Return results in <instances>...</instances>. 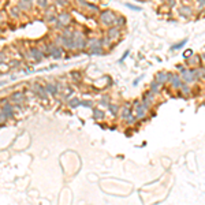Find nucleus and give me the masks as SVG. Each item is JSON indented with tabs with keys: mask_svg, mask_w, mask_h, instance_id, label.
Wrapping results in <instances>:
<instances>
[{
	"mask_svg": "<svg viewBox=\"0 0 205 205\" xmlns=\"http://www.w3.org/2000/svg\"><path fill=\"white\" fill-rule=\"evenodd\" d=\"M164 2H169V0H164Z\"/></svg>",
	"mask_w": 205,
	"mask_h": 205,
	"instance_id": "5fc2aeb1",
	"label": "nucleus"
},
{
	"mask_svg": "<svg viewBox=\"0 0 205 205\" xmlns=\"http://www.w3.org/2000/svg\"><path fill=\"white\" fill-rule=\"evenodd\" d=\"M142 78H144V75H140L138 78H135V79H134V82H133V86H137V85H138V82H140Z\"/></svg>",
	"mask_w": 205,
	"mask_h": 205,
	"instance_id": "a18cd8bd",
	"label": "nucleus"
},
{
	"mask_svg": "<svg viewBox=\"0 0 205 205\" xmlns=\"http://www.w3.org/2000/svg\"><path fill=\"white\" fill-rule=\"evenodd\" d=\"M197 4H198V8L202 10L205 7V0H197Z\"/></svg>",
	"mask_w": 205,
	"mask_h": 205,
	"instance_id": "37998d69",
	"label": "nucleus"
},
{
	"mask_svg": "<svg viewBox=\"0 0 205 205\" xmlns=\"http://www.w3.org/2000/svg\"><path fill=\"white\" fill-rule=\"evenodd\" d=\"M57 21L63 25V26H70V23L73 22V18H71V14L68 11H62L57 14Z\"/></svg>",
	"mask_w": 205,
	"mask_h": 205,
	"instance_id": "9b49d317",
	"label": "nucleus"
},
{
	"mask_svg": "<svg viewBox=\"0 0 205 205\" xmlns=\"http://www.w3.org/2000/svg\"><path fill=\"white\" fill-rule=\"evenodd\" d=\"M73 41H74V51L77 54L86 52L88 37L83 32H81V30H74V32H73Z\"/></svg>",
	"mask_w": 205,
	"mask_h": 205,
	"instance_id": "f257e3e1",
	"label": "nucleus"
},
{
	"mask_svg": "<svg viewBox=\"0 0 205 205\" xmlns=\"http://www.w3.org/2000/svg\"><path fill=\"white\" fill-rule=\"evenodd\" d=\"M6 62H7V55L4 54L3 51H0V64H3Z\"/></svg>",
	"mask_w": 205,
	"mask_h": 205,
	"instance_id": "ea45409f",
	"label": "nucleus"
},
{
	"mask_svg": "<svg viewBox=\"0 0 205 205\" xmlns=\"http://www.w3.org/2000/svg\"><path fill=\"white\" fill-rule=\"evenodd\" d=\"M4 19H6V18H4V14H3V11H0V25H2V23H4Z\"/></svg>",
	"mask_w": 205,
	"mask_h": 205,
	"instance_id": "09e8293b",
	"label": "nucleus"
},
{
	"mask_svg": "<svg viewBox=\"0 0 205 205\" xmlns=\"http://www.w3.org/2000/svg\"><path fill=\"white\" fill-rule=\"evenodd\" d=\"M160 89H161V85L159 82H156L155 79L151 82V92L153 93V95H157V93H160Z\"/></svg>",
	"mask_w": 205,
	"mask_h": 205,
	"instance_id": "393cba45",
	"label": "nucleus"
},
{
	"mask_svg": "<svg viewBox=\"0 0 205 205\" xmlns=\"http://www.w3.org/2000/svg\"><path fill=\"white\" fill-rule=\"evenodd\" d=\"M62 48L67 52H73L74 51V41H73V34L71 36H62Z\"/></svg>",
	"mask_w": 205,
	"mask_h": 205,
	"instance_id": "4468645a",
	"label": "nucleus"
},
{
	"mask_svg": "<svg viewBox=\"0 0 205 205\" xmlns=\"http://www.w3.org/2000/svg\"><path fill=\"white\" fill-rule=\"evenodd\" d=\"M8 15H10V18L12 19H19L22 17V11L17 6H11L8 8Z\"/></svg>",
	"mask_w": 205,
	"mask_h": 205,
	"instance_id": "6ab92c4d",
	"label": "nucleus"
},
{
	"mask_svg": "<svg viewBox=\"0 0 205 205\" xmlns=\"http://www.w3.org/2000/svg\"><path fill=\"white\" fill-rule=\"evenodd\" d=\"M39 49L41 51V54L44 55L45 57H49V42H41V44L37 45Z\"/></svg>",
	"mask_w": 205,
	"mask_h": 205,
	"instance_id": "aec40b11",
	"label": "nucleus"
},
{
	"mask_svg": "<svg viewBox=\"0 0 205 205\" xmlns=\"http://www.w3.org/2000/svg\"><path fill=\"white\" fill-rule=\"evenodd\" d=\"M191 55H193V51H191V49H187L186 52L183 54V56H185V57H190Z\"/></svg>",
	"mask_w": 205,
	"mask_h": 205,
	"instance_id": "49530a36",
	"label": "nucleus"
},
{
	"mask_svg": "<svg viewBox=\"0 0 205 205\" xmlns=\"http://www.w3.org/2000/svg\"><path fill=\"white\" fill-rule=\"evenodd\" d=\"M105 36L111 40V41H116V40L120 39L122 36V32H120V27H116V26H111L107 29V33H105Z\"/></svg>",
	"mask_w": 205,
	"mask_h": 205,
	"instance_id": "1a4fd4ad",
	"label": "nucleus"
},
{
	"mask_svg": "<svg viewBox=\"0 0 205 205\" xmlns=\"http://www.w3.org/2000/svg\"><path fill=\"white\" fill-rule=\"evenodd\" d=\"M10 64H11L12 67H17V66L21 64V62H19V60H11V62H10Z\"/></svg>",
	"mask_w": 205,
	"mask_h": 205,
	"instance_id": "de8ad7c7",
	"label": "nucleus"
},
{
	"mask_svg": "<svg viewBox=\"0 0 205 205\" xmlns=\"http://www.w3.org/2000/svg\"><path fill=\"white\" fill-rule=\"evenodd\" d=\"M32 92H33V95L36 96V97H39L40 100H48V93H47V90H45L44 85H40L39 82H34L32 85Z\"/></svg>",
	"mask_w": 205,
	"mask_h": 205,
	"instance_id": "423d86ee",
	"label": "nucleus"
},
{
	"mask_svg": "<svg viewBox=\"0 0 205 205\" xmlns=\"http://www.w3.org/2000/svg\"><path fill=\"white\" fill-rule=\"evenodd\" d=\"M93 116H95L96 120H103L105 115H104V112H103L101 110H97V108H96V110H93Z\"/></svg>",
	"mask_w": 205,
	"mask_h": 205,
	"instance_id": "c756f323",
	"label": "nucleus"
},
{
	"mask_svg": "<svg viewBox=\"0 0 205 205\" xmlns=\"http://www.w3.org/2000/svg\"><path fill=\"white\" fill-rule=\"evenodd\" d=\"M85 10H86L88 12H90V14H98V12H100V7H98L97 4H93V3H88L86 7H85Z\"/></svg>",
	"mask_w": 205,
	"mask_h": 205,
	"instance_id": "b1692460",
	"label": "nucleus"
},
{
	"mask_svg": "<svg viewBox=\"0 0 205 205\" xmlns=\"http://www.w3.org/2000/svg\"><path fill=\"white\" fill-rule=\"evenodd\" d=\"M71 78H73V81H82V75H81V73H78V71H71Z\"/></svg>",
	"mask_w": 205,
	"mask_h": 205,
	"instance_id": "f704fd0d",
	"label": "nucleus"
},
{
	"mask_svg": "<svg viewBox=\"0 0 205 205\" xmlns=\"http://www.w3.org/2000/svg\"><path fill=\"white\" fill-rule=\"evenodd\" d=\"M133 113V110H131V105L130 104H126L125 108H123L122 111H120V118L123 119V120H126V119L129 118V115H131Z\"/></svg>",
	"mask_w": 205,
	"mask_h": 205,
	"instance_id": "412c9836",
	"label": "nucleus"
},
{
	"mask_svg": "<svg viewBox=\"0 0 205 205\" xmlns=\"http://www.w3.org/2000/svg\"><path fill=\"white\" fill-rule=\"evenodd\" d=\"M126 23H127V21H126V18L123 17V15H116L115 25H113V26H116V27H125Z\"/></svg>",
	"mask_w": 205,
	"mask_h": 205,
	"instance_id": "4be33fe9",
	"label": "nucleus"
},
{
	"mask_svg": "<svg viewBox=\"0 0 205 205\" xmlns=\"http://www.w3.org/2000/svg\"><path fill=\"white\" fill-rule=\"evenodd\" d=\"M100 104L104 105V107H108V105H110V96H108V95L103 96V97L100 98Z\"/></svg>",
	"mask_w": 205,
	"mask_h": 205,
	"instance_id": "2f4dec72",
	"label": "nucleus"
},
{
	"mask_svg": "<svg viewBox=\"0 0 205 205\" xmlns=\"http://www.w3.org/2000/svg\"><path fill=\"white\" fill-rule=\"evenodd\" d=\"M115 18H116V14L112 11V10H100L98 12V21H100L101 25H104L105 27H111L115 25Z\"/></svg>",
	"mask_w": 205,
	"mask_h": 205,
	"instance_id": "7ed1b4c3",
	"label": "nucleus"
},
{
	"mask_svg": "<svg viewBox=\"0 0 205 205\" xmlns=\"http://www.w3.org/2000/svg\"><path fill=\"white\" fill-rule=\"evenodd\" d=\"M74 3L77 4L78 7H81V8H85V7H86V4H88V2H86V0H74Z\"/></svg>",
	"mask_w": 205,
	"mask_h": 205,
	"instance_id": "e433bc0d",
	"label": "nucleus"
},
{
	"mask_svg": "<svg viewBox=\"0 0 205 205\" xmlns=\"http://www.w3.org/2000/svg\"><path fill=\"white\" fill-rule=\"evenodd\" d=\"M129 55H130V51H129V49H127V51H125V54L122 55V57H120V59H119V63H123V62H125L126 57H127Z\"/></svg>",
	"mask_w": 205,
	"mask_h": 205,
	"instance_id": "a19ab883",
	"label": "nucleus"
},
{
	"mask_svg": "<svg viewBox=\"0 0 205 205\" xmlns=\"http://www.w3.org/2000/svg\"><path fill=\"white\" fill-rule=\"evenodd\" d=\"M176 68L179 70V73H183L185 70H186V66L185 64H176Z\"/></svg>",
	"mask_w": 205,
	"mask_h": 205,
	"instance_id": "c03bdc74",
	"label": "nucleus"
},
{
	"mask_svg": "<svg viewBox=\"0 0 205 205\" xmlns=\"http://www.w3.org/2000/svg\"><path fill=\"white\" fill-rule=\"evenodd\" d=\"M86 54L89 56H101L105 54V49L103 45H96V47H90L86 49Z\"/></svg>",
	"mask_w": 205,
	"mask_h": 205,
	"instance_id": "2eb2a0df",
	"label": "nucleus"
},
{
	"mask_svg": "<svg viewBox=\"0 0 205 205\" xmlns=\"http://www.w3.org/2000/svg\"><path fill=\"white\" fill-rule=\"evenodd\" d=\"M7 120H8V119H7V116L4 115V113L2 112V111H0V123H2V125H3V123H6Z\"/></svg>",
	"mask_w": 205,
	"mask_h": 205,
	"instance_id": "79ce46f5",
	"label": "nucleus"
},
{
	"mask_svg": "<svg viewBox=\"0 0 205 205\" xmlns=\"http://www.w3.org/2000/svg\"><path fill=\"white\" fill-rule=\"evenodd\" d=\"M179 15H182V17H186V18H189V17H191L193 15V8H191L190 6H187V4H183V6L179 7Z\"/></svg>",
	"mask_w": 205,
	"mask_h": 205,
	"instance_id": "a211bd4d",
	"label": "nucleus"
},
{
	"mask_svg": "<svg viewBox=\"0 0 205 205\" xmlns=\"http://www.w3.org/2000/svg\"><path fill=\"white\" fill-rule=\"evenodd\" d=\"M186 64L187 66H194V64H198L201 56H193V57H186Z\"/></svg>",
	"mask_w": 205,
	"mask_h": 205,
	"instance_id": "c85d7f7f",
	"label": "nucleus"
},
{
	"mask_svg": "<svg viewBox=\"0 0 205 205\" xmlns=\"http://www.w3.org/2000/svg\"><path fill=\"white\" fill-rule=\"evenodd\" d=\"M201 59H202V60H204V62H205V52H204V54L201 55Z\"/></svg>",
	"mask_w": 205,
	"mask_h": 205,
	"instance_id": "603ef678",
	"label": "nucleus"
},
{
	"mask_svg": "<svg viewBox=\"0 0 205 205\" xmlns=\"http://www.w3.org/2000/svg\"><path fill=\"white\" fill-rule=\"evenodd\" d=\"M62 41H63V39H62V34H55V39H54V44L55 45H59V47H62Z\"/></svg>",
	"mask_w": 205,
	"mask_h": 205,
	"instance_id": "c9c22d12",
	"label": "nucleus"
},
{
	"mask_svg": "<svg viewBox=\"0 0 205 205\" xmlns=\"http://www.w3.org/2000/svg\"><path fill=\"white\" fill-rule=\"evenodd\" d=\"M70 2L71 0H54V3H55V6H57V7H67L68 4H70Z\"/></svg>",
	"mask_w": 205,
	"mask_h": 205,
	"instance_id": "7c9ffc66",
	"label": "nucleus"
},
{
	"mask_svg": "<svg viewBox=\"0 0 205 205\" xmlns=\"http://www.w3.org/2000/svg\"><path fill=\"white\" fill-rule=\"evenodd\" d=\"M108 110H110V113L113 116H116L119 113V105L115 104V103H110V105H108Z\"/></svg>",
	"mask_w": 205,
	"mask_h": 205,
	"instance_id": "cd10ccee",
	"label": "nucleus"
},
{
	"mask_svg": "<svg viewBox=\"0 0 205 205\" xmlns=\"http://www.w3.org/2000/svg\"><path fill=\"white\" fill-rule=\"evenodd\" d=\"M27 54H29V59L33 60L34 63H41L44 59V55L41 54V51L39 49L37 45H32V47L27 48Z\"/></svg>",
	"mask_w": 205,
	"mask_h": 205,
	"instance_id": "20e7f679",
	"label": "nucleus"
},
{
	"mask_svg": "<svg viewBox=\"0 0 205 205\" xmlns=\"http://www.w3.org/2000/svg\"><path fill=\"white\" fill-rule=\"evenodd\" d=\"M189 41L187 39H183V40H181V41H178V42H175V44L171 47V51H179V49H182V48L186 45V42Z\"/></svg>",
	"mask_w": 205,
	"mask_h": 205,
	"instance_id": "a878e982",
	"label": "nucleus"
},
{
	"mask_svg": "<svg viewBox=\"0 0 205 205\" xmlns=\"http://www.w3.org/2000/svg\"><path fill=\"white\" fill-rule=\"evenodd\" d=\"M81 107H86V108H92L93 107V103L92 101H88V100H81Z\"/></svg>",
	"mask_w": 205,
	"mask_h": 205,
	"instance_id": "4c0bfd02",
	"label": "nucleus"
},
{
	"mask_svg": "<svg viewBox=\"0 0 205 205\" xmlns=\"http://www.w3.org/2000/svg\"><path fill=\"white\" fill-rule=\"evenodd\" d=\"M34 6V0H18L17 7L21 10L22 12H29Z\"/></svg>",
	"mask_w": 205,
	"mask_h": 205,
	"instance_id": "ddd939ff",
	"label": "nucleus"
},
{
	"mask_svg": "<svg viewBox=\"0 0 205 205\" xmlns=\"http://www.w3.org/2000/svg\"><path fill=\"white\" fill-rule=\"evenodd\" d=\"M181 90H182V93H183L185 96H189V95H190V92H191L190 86H189V85H187V83H185V82H183V85H182Z\"/></svg>",
	"mask_w": 205,
	"mask_h": 205,
	"instance_id": "72a5a7b5",
	"label": "nucleus"
},
{
	"mask_svg": "<svg viewBox=\"0 0 205 205\" xmlns=\"http://www.w3.org/2000/svg\"><path fill=\"white\" fill-rule=\"evenodd\" d=\"M8 98L12 104H18V103H23L26 100V95H25L23 90H15L8 96Z\"/></svg>",
	"mask_w": 205,
	"mask_h": 205,
	"instance_id": "6e6552de",
	"label": "nucleus"
},
{
	"mask_svg": "<svg viewBox=\"0 0 205 205\" xmlns=\"http://www.w3.org/2000/svg\"><path fill=\"white\" fill-rule=\"evenodd\" d=\"M36 6L39 7L40 10L45 11V10L49 7V2H48V0H36Z\"/></svg>",
	"mask_w": 205,
	"mask_h": 205,
	"instance_id": "bb28decb",
	"label": "nucleus"
},
{
	"mask_svg": "<svg viewBox=\"0 0 205 205\" xmlns=\"http://www.w3.org/2000/svg\"><path fill=\"white\" fill-rule=\"evenodd\" d=\"M6 83H7V81H3V82H0V86H4Z\"/></svg>",
	"mask_w": 205,
	"mask_h": 205,
	"instance_id": "3c124183",
	"label": "nucleus"
},
{
	"mask_svg": "<svg viewBox=\"0 0 205 205\" xmlns=\"http://www.w3.org/2000/svg\"><path fill=\"white\" fill-rule=\"evenodd\" d=\"M201 70L202 68L198 67H191V68H186L183 73H181V78L185 83L190 85L193 82H197V81L201 79Z\"/></svg>",
	"mask_w": 205,
	"mask_h": 205,
	"instance_id": "f03ea898",
	"label": "nucleus"
},
{
	"mask_svg": "<svg viewBox=\"0 0 205 205\" xmlns=\"http://www.w3.org/2000/svg\"><path fill=\"white\" fill-rule=\"evenodd\" d=\"M201 78L205 81V68H202V70H201Z\"/></svg>",
	"mask_w": 205,
	"mask_h": 205,
	"instance_id": "8fccbe9b",
	"label": "nucleus"
},
{
	"mask_svg": "<svg viewBox=\"0 0 205 205\" xmlns=\"http://www.w3.org/2000/svg\"><path fill=\"white\" fill-rule=\"evenodd\" d=\"M126 7L130 8V10H133V11H141V7L134 6V4H131V3H126Z\"/></svg>",
	"mask_w": 205,
	"mask_h": 205,
	"instance_id": "58836bf2",
	"label": "nucleus"
},
{
	"mask_svg": "<svg viewBox=\"0 0 205 205\" xmlns=\"http://www.w3.org/2000/svg\"><path fill=\"white\" fill-rule=\"evenodd\" d=\"M141 101H142V104H145L146 107L149 108L152 105V103L155 101V95H153L151 90H146V92L142 95V100Z\"/></svg>",
	"mask_w": 205,
	"mask_h": 205,
	"instance_id": "f3484780",
	"label": "nucleus"
},
{
	"mask_svg": "<svg viewBox=\"0 0 205 205\" xmlns=\"http://www.w3.org/2000/svg\"><path fill=\"white\" fill-rule=\"evenodd\" d=\"M63 54H64V49H63L62 47L55 45L54 42H49V57L57 60V59H60V57L63 56Z\"/></svg>",
	"mask_w": 205,
	"mask_h": 205,
	"instance_id": "0eeeda50",
	"label": "nucleus"
},
{
	"mask_svg": "<svg viewBox=\"0 0 205 205\" xmlns=\"http://www.w3.org/2000/svg\"><path fill=\"white\" fill-rule=\"evenodd\" d=\"M71 95H73L71 88H64V92H63V97H64V100H70Z\"/></svg>",
	"mask_w": 205,
	"mask_h": 205,
	"instance_id": "473e14b6",
	"label": "nucleus"
},
{
	"mask_svg": "<svg viewBox=\"0 0 205 205\" xmlns=\"http://www.w3.org/2000/svg\"><path fill=\"white\" fill-rule=\"evenodd\" d=\"M171 77H172V73H167V71H159L157 74L155 75V81L156 82H159L163 86V85H166L167 82H169V79H171Z\"/></svg>",
	"mask_w": 205,
	"mask_h": 205,
	"instance_id": "9d476101",
	"label": "nucleus"
},
{
	"mask_svg": "<svg viewBox=\"0 0 205 205\" xmlns=\"http://www.w3.org/2000/svg\"><path fill=\"white\" fill-rule=\"evenodd\" d=\"M133 107H134V110H135V113H134V115H135L137 119H144L146 116V113H148V110H149L145 104H142V101H140V100L134 101Z\"/></svg>",
	"mask_w": 205,
	"mask_h": 205,
	"instance_id": "39448f33",
	"label": "nucleus"
},
{
	"mask_svg": "<svg viewBox=\"0 0 205 205\" xmlns=\"http://www.w3.org/2000/svg\"><path fill=\"white\" fill-rule=\"evenodd\" d=\"M44 86H45V90H47L48 95L54 96V97H56V96L59 95V92H60L59 83H57V82H47Z\"/></svg>",
	"mask_w": 205,
	"mask_h": 205,
	"instance_id": "f8f14e48",
	"label": "nucleus"
},
{
	"mask_svg": "<svg viewBox=\"0 0 205 205\" xmlns=\"http://www.w3.org/2000/svg\"><path fill=\"white\" fill-rule=\"evenodd\" d=\"M2 33H3V29H2V26H0V34H2Z\"/></svg>",
	"mask_w": 205,
	"mask_h": 205,
	"instance_id": "864d4df0",
	"label": "nucleus"
},
{
	"mask_svg": "<svg viewBox=\"0 0 205 205\" xmlns=\"http://www.w3.org/2000/svg\"><path fill=\"white\" fill-rule=\"evenodd\" d=\"M169 83H171L172 89L179 90L182 88V85H183V81H182V78L179 74H172V77H171V79H169Z\"/></svg>",
	"mask_w": 205,
	"mask_h": 205,
	"instance_id": "dca6fc26",
	"label": "nucleus"
},
{
	"mask_svg": "<svg viewBox=\"0 0 205 205\" xmlns=\"http://www.w3.org/2000/svg\"><path fill=\"white\" fill-rule=\"evenodd\" d=\"M67 105L71 110H75L77 107H81V100L78 97H73V98H70V100H67Z\"/></svg>",
	"mask_w": 205,
	"mask_h": 205,
	"instance_id": "5701e85b",
	"label": "nucleus"
}]
</instances>
